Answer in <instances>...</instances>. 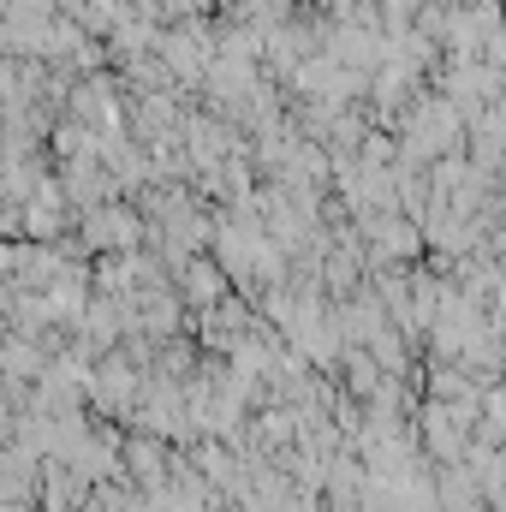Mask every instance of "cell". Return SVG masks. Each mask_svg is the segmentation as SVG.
I'll use <instances>...</instances> for the list:
<instances>
[{
  "mask_svg": "<svg viewBox=\"0 0 506 512\" xmlns=\"http://www.w3.org/2000/svg\"><path fill=\"white\" fill-rule=\"evenodd\" d=\"M84 239H90V251H126L131 239H137V215L126 209H90V221H84Z\"/></svg>",
  "mask_w": 506,
  "mask_h": 512,
  "instance_id": "cell-1",
  "label": "cell"
}]
</instances>
